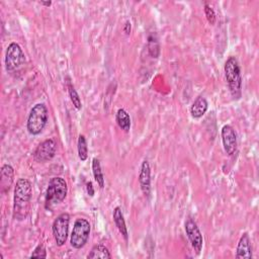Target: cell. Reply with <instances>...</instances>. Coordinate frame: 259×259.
I'll return each mask as SVG.
<instances>
[{
    "label": "cell",
    "mask_w": 259,
    "mask_h": 259,
    "mask_svg": "<svg viewBox=\"0 0 259 259\" xmlns=\"http://www.w3.org/2000/svg\"><path fill=\"white\" fill-rule=\"evenodd\" d=\"M26 63V56L21 46L16 43H11L6 51L5 68L8 72H13L20 69Z\"/></svg>",
    "instance_id": "8992f818"
},
{
    "label": "cell",
    "mask_w": 259,
    "mask_h": 259,
    "mask_svg": "<svg viewBox=\"0 0 259 259\" xmlns=\"http://www.w3.org/2000/svg\"><path fill=\"white\" fill-rule=\"evenodd\" d=\"M13 179H14L13 168L10 165L4 164L1 167V179H0L1 180V184H0V187H1L2 194H6L7 192H9L12 183H13Z\"/></svg>",
    "instance_id": "4fadbf2b"
},
{
    "label": "cell",
    "mask_w": 259,
    "mask_h": 259,
    "mask_svg": "<svg viewBox=\"0 0 259 259\" xmlns=\"http://www.w3.org/2000/svg\"><path fill=\"white\" fill-rule=\"evenodd\" d=\"M90 235V224L86 219H78L74 223L70 243L73 248L81 249L85 246Z\"/></svg>",
    "instance_id": "5b68a950"
},
{
    "label": "cell",
    "mask_w": 259,
    "mask_h": 259,
    "mask_svg": "<svg viewBox=\"0 0 259 259\" xmlns=\"http://www.w3.org/2000/svg\"><path fill=\"white\" fill-rule=\"evenodd\" d=\"M57 151V143L54 139H48L42 142L33 153V158L36 162L44 163L54 158Z\"/></svg>",
    "instance_id": "ba28073f"
},
{
    "label": "cell",
    "mask_w": 259,
    "mask_h": 259,
    "mask_svg": "<svg viewBox=\"0 0 259 259\" xmlns=\"http://www.w3.org/2000/svg\"><path fill=\"white\" fill-rule=\"evenodd\" d=\"M86 189H87V194L90 196H94L95 195V190H94V186H92V183L89 181L86 184Z\"/></svg>",
    "instance_id": "cb8c5ba5"
},
{
    "label": "cell",
    "mask_w": 259,
    "mask_h": 259,
    "mask_svg": "<svg viewBox=\"0 0 259 259\" xmlns=\"http://www.w3.org/2000/svg\"><path fill=\"white\" fill-rule=\"evenodd\" d=\"M67 182L62 177H54L50 180L46 193L45 208L49 211L61 203L67 196Z\"/></svg>",
    "instance_id": "3957f363"
},
{
    "label": "cell",
    "mask_w": 259,
    "mask_h": 259,
    "mask_svg": "<svg viewBox=\"0 0 259 259\" xmlns=\"http://www.w3.org/2000/svg\"><path fill=\"white\" fill-rule=\"evenodd\" d=\"M139 182L143 194L146 196H149L151 192V169H150L149 162L147 160H144L141 165V169L139 173Z\"/></svg>",
    "instance_id": "8fae6325"
},
{
    "label": "cell",
    "mask_w": 259,
    "mask_h": 259,
    "mask_svg": "<svg viewBox=\"0 0 259 259\" xmlns=\"http://www.w3.org/2000/svg\"><path fill=\"white\" fill-rule=\"evenodd\" d=\"M92 171H94V176L96 178V181L99 186V188L103 189L104 188V176H103V173L101 170L100 162L97 158L92 160Z\"/></svg>",
    "instance_id": "d6986e66"
},
{
    "label": "cell",
    "mask_w": 259,
    "mask_h": 259,
    "mask_svg": "<svg viewBox=\"0 0 259 259\" xmlns=\"http://www.w3.org/2000/svg\"><path fill=\"white\" fill-rule=\"evenodd\" d=\"M222 141H223V146L226 153L229 156H233L237 151V135L235 130L229 126L226 125L222 129Z\"/></svg>",
    "instance_id": "30bf717a"
},
{
    "label": "cell",
    "mask_w": 259,
    "mask_h": 259,
    "mask_svg": "<svg viewBox=\"0 0 259 259\" xmlns=\"http://www.w3.org/2000/svg\"><path fill=\"white\" fill-rule=\"evenodd\" d=\"M124 31H125V32H126L127 34H130V33H131V23H130V22H127V23L125 24Z\"/></svg>",
    "instance_id": "d4e9b609"
},
{
    "label": "cell",
    "mask_w": 259,
    "mask_h": 259,
    "mask_svg": "<svg viewBox=\"0 0 259 259\" xmlns=\"http://www.w3.org/2000/svg\"><path fill=\"white\" fill-rule=\"evenodd\" d=\"M117 123L125 132H129L131 129V118L124 108H120L117 113Z\"/></svg>",
    "instance_id": "e0dca14e"
},
{
    "label": "cell",
    "mask_w": 259,
    "mask_h": 259,
    "mask_svg": "<svg viewBox=\"0 0 259 259\" xmlns=\"http://www.w3.org/2000/svg\"><path fill=\"white\" fill-rule=\"evenodd\" d=\"M40 3H41L42 5H45V6H50V5L52 4L51 1H47V2H45V1H40Z\"/></svg>",
    "instance_id": "484cf974"
},
{
    "label": "cell",
    "mask_w": 259,
    "mask_h": 259,
    "mask_svg": "<svg viewBox=\"0 0 259 259\" xmlns=\"http://www.w3.org/2000/svg\"><path fill=\"white\" fill-rule=\"evenodd\" d=\"M69 223H70V216L67 213H63L60 216H58L57 219L55 220L53 223L52 226L53 236L55 241H56V244L60 247L66 243L68 239Z\"/></svg>",
    "instance_id": "52a82bcc"
},
{
    "label": "cell",
    "mask_w": 259,
    "mask_h": 259,
    "mask_svg": "<svg viewBox=\"0 0 259 259\" xmlns=\"http://www.w3.org/2000/svg\"><path fill=\"white\" fill-rule=\"evenodd\" d=\"M113 218H114V222H115V224H116L117 228L119 229L120 233L123 235V237L125 238L126 241H128V238H129L128 228H127L126 221H125V218H124V214H123L121 208L117 207V208L115 209Z\"/></svg>",
    "instance_id": "9a60e30c"
},
{
    "label": "cell",
    "mask_w": 259,
    "mask_h": 259,
    "mask_svg": "<svg viewBox=\"0 0 259 259\" xmlns=\"http://www.w3.org/2000/svg\"><path fill=\"white\" fill-rule=\"evenodd\" d=\"M252 247H251V241L250 237L247 233H244L241 238H240V241L237 246L236 250V258H246L250 259L252 258Z\"/></svg>",
    "instance_id": "7c38bea8"
},
{
    "label": "cell",
    "mask_w": 259,
    "mask_h": 259,
    "mask_svg": "<svg viewBox=\"0 0 259 259\" xmlns=\"http://www.w3.org/2000/svg\"><path fill=\"white\" fill-rule=\"evenodd\" d=\"M225 77L234 99H240L242 97V75L238 60L231 56L227 59L224 67Z\"/></svg>",
    "instance_id": "7a4b0ae2"
},
{
    "label": "cell",
    "mask_w": 259,
    "mask_h": 259,
    "mask_svg": "<svg viewBox=\"0 0 259 259\" xmlns=\"http://www.w3.org/2000/svg\"><path fill=\"white\" fill-rule=\"evenodd\" d=\"M78 156L81 161H85L88 157L87 142L83 135H80L78 138Z\"/></svg>",
    "instance_id": "44dd1931"
},
{
    "label": "cell",
    "mask_w": 259,
    "mask_h": 259,
    "mask_svg": "<svg viewBox=\"0 0 259 259\" xmlns=\"http://www.w3.org/2000/svg\"><path fill=\"white\" fill-rule=\"evenodd\" d=\"M32 258H47V252L45 247L40 244L38 247L34 249V251L32 252V254L31 255Z\"/></svg>",
    "instance_id": "603a6c76"
},
{
    "label": "cell",
    "mask_w": 259,
    "mask_h": 259,
    "mask_svg": "<svg viewBox=\"0 0 259 259\" xmlns=\"http://www.w3.org/2000/svg\"><path fill=\"white\" fill-rule=\"evenodd\" d=\"M205 14L207 16V20L211 25H214L216 23V13L214 11V9L209 5V4H205Z\"/></svg>",
    "instance_id": "7402d4cb"
},
{
    "label": "cell",
    "mask_w": 259,
    "mask_h": 259,
    "mask_svg": "<svg viewBox=\"0 0 259 259\" xmlns=\"http://www.w3.org/2000/svg\"><path fill=\"white\" fill-rule=\"evenodd\" d=\"M67 86H68V92H69V97H70V99L73 103V105L75 106L77 109H81L82 107V104H81V99L77 94V91L75 90V88H74L73 84L71 83V81L69 80L68 78V81H67Z\"/></svg>",
    "instance_id": "ffe728a7"
},
{
    "label": "cell",
    "mask_w": 259,
    "mask_h": 259,
    "mask_svg": "<svg viewBox=\"0 0 259 259\" xmlns=\"http://www.w3.org/2000/svg\"><path fill=\"white\" fill-rule=\"evenodd\" d=\"M186 232L187 235L190 239L191 244L195 251V253L198 255L202 249V244H203V239L202 235L196 225L195 222L193 219H188L186 222Z\"/></svg>",
    "instance_id": "9c48e42d"
},
{
    "label": "cell",
    "mask_w": 259,
    "mask_h": 259,
    "mask_svg": "<svg viewBox=\"0 0 259 259\" xmlns=\"http://www.w3.org/2000/svg\"><path fill=\"white\" fill-rule=\"evenodd\" d=\"M209 108V103L207 99L202 97H198L191 107L192 117L194 119H200L202 116H205Z\"/></svg>",
    "instance_id": "5bb4252c"
},
{
    "label": "cell",
    "mask_w": 259,
    "mask_h": 259,
    "mask_svg": "<svg viewBox=\"0 0 259 259\" xmlns=\"http://www.w3.org/2000/svg\"><path fill=\"white\" fill-rule=\"evenodd\" d=\"M148 52L152 58H158L160 55V44L156 33H151L148 36Z\"/></svg>",
    "instance_id": "2e32d148"
},
{
    "label": "cell",
    "mask_w": 259,
    "mask_h": 259,
    "mask_svg": "<svg viewBox=\"0 0 259 259\" xmlns=\"http://www.w3.org/2000/svg\"><path fill=\"white\" fill-rule=\"evenodd\" d=\"M88 259H95V258H102V259H110L112 254H110L107 247L103 245H96L91 249L90 253L87 255Z\"/></svg>",
    "instance_id": "ac0fdd59"
},
{
    "label": "cell",
    "mask_w": 259,
    "mask_h": 259,
    "mask_svg": "<svg viewBox=\"0 0 259 259\" xmlns=\"http://www.w3.org/2000/svg\"><path fill=\"white\" fill-rule=\"evenodd\" d=\"M49 114L48 108L44 103L35 104L29 115L27 128L30 134L36 136L40 135L48 123Z\"/></svg>",
    "instance_id": "277c9868"
},
{
    "label": "cell",
    "mask_w": 259,
    "mask_h": 259,
    "mask_svg": "<svg viewBox=\"0 0 259 259\" xmlns=\"http://www.w3.org/2000/svg\"><path fill=\"white\" fill-rule=\"evenodd\" d=\"M32 194V183L26 178L18 179L14 189L13 199V218L15 220L22 221L28 217L31 207Z\"/></svg>",
    "instance_id": "6da1fadb"
}]
</instances>
